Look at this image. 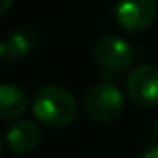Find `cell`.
Masks as SVG:
<instances>
[{
	"instance_id": "obj_3",
	"label": "cell",
	"mask_w": 158,
	"mask_h": 158,
	"mask_svg": "<svg viewBox=\"0 0 158 158\" xmlns=\"http://www.w3.org/2000/svg\"><path fill=\"white\" fill-rule=\"evenodd\" d=\"M127 97L139 108L158 106V65L134 67L127 78Z\"/></svg>"
},
{
	"instance_id": "obj_11",
	"label": "cell",
	"mask_w": 158,
	"mask_h": 158,
	"mask_svg": "<svg viewBox=\"0 0 158 158\" xmlns=\"http://www.w3.org/2000/svg\"><path fill=\"white\" fill-rule=\"evenodd\" d=\"M154 134H156V139H158V119H156V125H154Z\"/></svg>"
},
{
	"instance_id": "obj_4",
	"label": "cell",
	"mask_w": 158,
	"mask_h": 158,
	"mask_svg": "<svg viewBox=\"0 0 158 158\" xmlns=\"http://www.w3.org/2000/svg\"><path fill=\"white\" fill-rule=\"evenodd\" d=\"M93 58L99 67L106 73H121L128 69L134 61V52L130 45L117 35H104L93 47Z\"/></svg>"
},
{
	"instance_id": "obj_2",
	"label": "cell",
	"mask_w": 158,
	"mask_h": 158,
	"mask_svg": "<svg viewBox=\"0 0 158 158\" xmlns=\"http://www.w3.org/2000/svg\"><path fill=\"white\" fill-rule=\"evenodd\" d=\"M125 108V97L121 89L112 82H101L89 89L86 97V114L97 123H110L121 115Z\"/></svg>"
},
{
	"instance_id": "obj_8",
	"label": "cell",
	"mask_w": 158,
	"mask_h": 158,
	"mask_svg": "<svg viewBox=\"0 0 158 158\" xmlns=\"http://www.w3.org/2000/svg\"><path fill=\"white\" fill-rule=\"evenodd\" d=\"M32 48H34V41L26 32H11L0 45V54L6 61H13L28 56Z\"/></svg>"
},
{
	"instance_id": "obj_1",
	"label": "cell",
	"mask_w": 158,
	"mask_h": 158,
	"mask_svg": "<svg viewBox=\"0 0 158 158\" xmlns=\"http://www.w3.org/2000/svg\"><path fill=\"white\" fill-rule=\"evenodd\" d=\"M76 99L63 86H43L32 99V112L47 127H65L76 117Z\"/></svg>"
},
{
	"instance_id": "obj_6",
	"label": "cell",
	"mask_w": 158,
	"mask_h": 158,
	"mask_svg": "<svg viewBox=\"0 0 158 158\" xmlns=\"http://www.w3.org/2000/svg\"><path fill=\"white\" fill-rule=\"evenodd\" d=\"M39 141V128L34 121L30 119H21L15 121L6 134V143L8 149L15 154H24L30 152Z\"/></svg>"
},
{
	"instance_id": "obj_9",
	"label": "cell",
	"mask_w": 158,
	"mask_h": 158,
	"mask_svg": "<svg viewBox=\"0 0 158 158\" xmlns=\"http://www.w3.org/2000/svg\"><path fill=\"white\" fill-rule=\"evenodd\" d=\"M139 158H158V147H151V149H147L143 154H139Z\"/></svg>"
},
{
	"instance_id": "obj_5",
	"label": "cell",
	"mask_w": 158,
	"mask_h": 158,
	"mask_svg": "<svg viewBox=\"0 0 158 158\" xmlns=\"http://www.w3.org/2000/svg\"><path fill=\"white\" fill-rule=\"evenodd\" d=\"M156 0H117L115 19L127 32H145L156 19Z\"/></svg>"
},
{
	"instance_id": "obj_7",
	"label": "cell",
	"mask_w": 158,
	"mask_h": 158,
	"mask_svg": "<svg viewBox=\"0 0 158 158\" xmlns=\"http://www.w3.org/2000/svg\"><path fill=\"white\" fill-rule=\"evenodd\" d=\"M28 108L26 93L15 84H2L0 88V115L2 119L10 121L23 115Z\"/></svg>"
},
{
	"instance_id": "obj_10",
	"label": "cell",
	"mask_w": 158,
	"mask_h": 158,
	"mask_svg": "<svg viewBox=\"0 0 158 158\" xmlns=\"http://www.w3.org/2000/svg\"><path fill=\"white\" fill-rule=\"evenodd\" d=\"M11 4H13V0H2V6H0V13H2V15H6V13L10 11Z\"/></svg>"
}]
</instances>
